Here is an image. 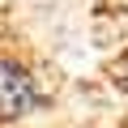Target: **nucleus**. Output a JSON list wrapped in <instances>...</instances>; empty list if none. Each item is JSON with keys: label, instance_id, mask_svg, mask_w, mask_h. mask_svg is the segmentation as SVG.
Instances as JSON below:
<instances>
[{"label": "nucleus", "instance_id": "nucleus-2", "mask_svg": "<svg viewBox=\"0 0 128 128\" xmlns=\"http://www.w3.org/2000/svg\"><path fill=\"white\" fill-rule=\"evenodd\" d=\"M124 90H128V68H124Z\"/></svg>", "mask_w": 128, "mask_h": 128}, {"label": "nucleus", "instance_id": "nucleus-1", "mask_svg": "<svg viewBox=\"0 0 128 128\" xmlns=\"http://www.w3.org/2000/svg\"><path fill=\"white\" fill-rule=\"evenodd\" d=\"M43 102V81L34 64L9 47H0V128H13L26 115H34Z\"/></svg>", "mask_w": 128, "mask_h": 128}]
</instances>
